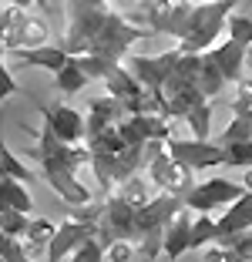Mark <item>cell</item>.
<instances>
[{
  "mask_svg": "<svg viewBox=\"0 0 252 262\" xmlns=\"http://www.w3.org/2000/svg\"><path fill=\"white\" fill-rule=\"evenodd\" d=\"M205 54H208V61L219 68V74L225 77V84L242 81V64H245V47L242 44H236V40H222V44L208 47Z\"/></svg>",
  "mask_w": 252,
  "mask_h": 262,
  "instance_id": "14",
  "label": "cell"
},
{
  "mask_svg": "<svg viewBox=\"0 0 252 262\" xmlns=\"http://www.w3.org/2000/svg\"><path fill=\"white\" fill-rule=\"evenodd\" d=\"M0 262H4V259H0Z\"/></svg>",
  "mask_w": 252,
  "mask_h": 262,
  "instance_id": "30",
  "label": "cell"
},
{
  "mask_svg": "<svg viewBox=\"0 0 252 262\" xmlns=\"http://www.w3.org/2000/svg\"><path fill=\"white\" fill-rule=\"evenodd\" d=\"M7 54L17 57V64L20 68H44V71H61L64 64H68V51H64L61 44H40V47H14V51H7Z\"/></svg>",
  "mask_w": 252,
  "mask_h": 262,
  "instance_id": "13",
  "label": "cell"
},
{
  "mask_svg": "<svg viewBox=\"0 0 252 262\" xmlns=\"http://www.w3.org/2000/svg\"><path fill=\"white\" fill-rule=\"evenodd\" d=\"M98 235V222L91 219H71V222H61L54 229L51 242H47V262H64L84 239Z\"/></svg>",
  "mask_w": 252,
  "mask_h": 262,
  "instance_id": "9",
  "label": "cell"
},
{
  "mask_svg": "<svg viewBox=\"0 0 252 262\" xmlns=\"http://www.w3.org/2000/svg\"><path fill=\"white\" fill-rule=\"evenodd\" d=\"M124 115H128V108H124L118 98H111V94H104V98H91L88 115H84V141L94 138V135L104 131V128H115Z\"/></svg>",
  "mask_w": 252,
  "mask_h": 262,
  "instance_id": "12",
  "label": "cell"
},
{
  "mask_svg": "<svg viewBox=\"0 0 252 262\" xmlns=\"http://www.w3.org/2000/svg\"><path fill=\"white\" fill-rule=\"evenodd\" d=\"M225 31H229V40H236V44L242 47H252V17H232L225 20Z\"/></svg>",
  "mask_w": 252,
  "mask_h": 262,
  "instance_id": "24",
  "label": "cell"
},
{
  "mask_svg": "<svg viewBox=\"0 0 252 262\" xmlns=\"http://www.w3.org/2000/svg\"><path fill=\"white\" fill-rule=\"evenodd\" d=\"M215 229H219V239L222 235H232V232H242V229H252V192L242 188L232 205H225V215L215 219Z\"/></svg>",
  "mask_w": 252,
  "mask_h": 262,
  "instance_id": "16",
  "label": "cell"
},
{
  "mask_svg": "<svg viewBox=\"0 0 252 262\" xmlns=\"http://www.w3.org/2000/svg\"><path fill=\"white\" fill-rule=\"evenodd\" d=\"M185 208L182 195H172V192H161L152 195L145 205L135 212V246L141 249L145 262H155L161 252V235H165L168 222Z\"/></svg>",
  "mask_w": 252,
  "mask_h": 262,
  "instance_id": "3",
  "label": "cell"
},
{
  "mask_svg": "<svg viewBox=\"0 0 252 262\" xmlns=\"http://www.w3.org/2000/svg\"><path fill=\"white\" fill-rule=\"evenodd\" d=\"M175 54H178V47H172V51H165V54H158V57L131 54L124 68H128L131 74L141 81V88H145V91L155 98V94L161 91V84H165V77H168V71H172V64H175Z\"/></svg>",
  "mask_w": 252,
  "mask_h": 262,
  "instance_id": "10",
  "label": "cell"
},
{
  "mask_svg": "<svg viewBox=\"0 0 252 262\" xmlns=\"http://www.w3.org/2000/svg\"><path fill=\"white\" fill-rule=\"evenodd\" d=\"M44 124L68 145H81L84 141V115L74 111L71 104H40Z\"/></svg>",
  "mask_w": 252,
  "mask_h": 262,
  "instance_id": "11",
  "label": "cell"
},
{
  "mask_svg": "<svg viewBox=\"0 0 252 262\" xmlns=\"http://www.w3.org/2000/svg\"><path fill=\"white\" fill-rule=\"evenodd\" d=\"M104 259L108 262H131L135 259V246H131V242H111V246L104 249Z\"/></svg>",
  "mask_w": 252,
  "mask_h": 262,
  "instance_id": "26",
  "label": "cell"
},
{
  "mask_svg": "<svg viewBox=\"0 0 252 262\" xmlns=\"http://www.w3.org/2000/svg\"><path fill=\"white\" fill-rule=\"evenodd\" d=\"M239 91H236V101H232V111H249L252 108V81H236Z\"/></svg>",
  "mask_w": 252,
  "mask_h": 262,
  "instance_id": "27",
  "label": "cell"
},
{
  "mask_svg": "<svg viewBox=\"0 0 252 262\" xmlns=\"http://www.w3.org/2000/svg\"><path fill=\"white\" fill-rule=\"evenodd\" d=\"M222 155H225V165L232 168H252V141H222Z\"/></svg>",
  "mask_w": 252,
  "mask_h": 262,
  "instance_id": "22",
  "label": "cell"
},
{
  "mask_svg": "<svg viewBox=\"0 0 252 262\" xmlns=\"http://www.w3.org/2000/svg\"><path fill=\"white\" fill-rule=\"evenodd\" d=\"M165 151L172 155L178 165H185V168H192V171L219 168V165H225V155H222V148L215 145V141H208V138H192V141L168 138V141H165Z\"/></svg>",
  "mask_w": 252,
  "mask_h": 262,
  "instance_id": "8",
  "label": "cell"
},
{
  "mask_svg": "<svg viewBox=\"0 0 252 262\" xmlns=\"http://www.w3.org/2000/svg\"><path fill=\"white\" fill-rule=\"evenodd\" d=\"M68 262H104V249H101V242L91 235V239H84L81 246L68 255Z\"/></svg>",
  "mask_w": 252,
  "mask_h": 262,
  "instance_id": "25",
  "label": "cell"
},
{
  "mask_svg": "<svg viewBox=\"0 0 252 262\" xmlns=\"http://www.w3.org/2000/svg\"><path fill=\"white\" fill-rule=\"evenodd\" d=\"M27 222H31V215H27V212H17V208H0V232H7V235H14V239H24Z\"/></svg>",
  "mask_w": 252,
  "mask_h": 262,
  "instance_id": "23",
  "label": "cell"
},
{
  "mask_svg": "<svg viewBox=\"0 0 252 262\" xmlns=\"http://www.w3.org/2000/svg\"><path fill=\"white\" fill-rule=\"evenodd\" d=\"M188 239H192V215H188V208H182V212L168 222L165 235H161V252L172 262H178L188 252Z\"/></svg>",
  "mask_w": 252,
  "mask_h": 262,
  "instance_id": "15",
  "label": "cell"
},
{
  "mask_svg": "<svg viewBox=\"0 0 252 262\" xmlns=\"http://www.w3.org/2000/svg\"><path fill=\"white\" fill-rule=\"evenodd\" d=\"M232 7H236V0H205V4L175 0L172 10H168V20L161 34H172V37H178V47L202 54L225 31V20H229Z\"/></svg>",
  "mask_w": 252,
  "mask_h": 262,
  "instance_id": "2",
  "label": "cell"
},
{
  "mask_svg": "<svg viewBox=\"0 0 252 262\" xmlns=\"http://www.w3.org/2000/svg\"><path fill=\"white\" fill-rule=\"evenodd\" d=\"M219 239V229H215V219L208 212H199V215L192 219V239H188V249H202L208 242Z\"/></svg>",
  "mask_w": 252,
  "mask_h": 262,
  "instance_id": "21",
  "label": "cell"
},
{
  "mask_svg": "<svg viewBox=\"0 0 252 262\" xmlns=\"http://www.w3.org/2000/svg\"><path fill=\"white\" fill-rule=\"evenodd\" d=\"M249 17H252V14H249Z\"/></svg>",
  "mask_w": 252,
  "mask_h": 262,
  "instance_id": "31",
  "label": "cell"
},
{
  "mask_svg": "<svg viewBox=\"0 0 252 262\" xmlns=\"http://www.w3.org/2000/svg\"><path fill=\"white\" fill-rule=\"evenodd\" d=\"M135 205L121 199L118 192L104 195V205H98V235L94 239L101 242V249H108L111 242H131L135 246Z\"/></svg>",
  "mask_w": 252,
  "mask_h": 262,
  "instance_id": "4",
  "label": "cell"
},
{
  "mask_svg": "<svg viewBox=\"0 0 252 262\" xmlns=\"http://www.w3.org/2000/svg\"><path fill=\"white\" fill-rule=\"evenodd\" d=\"M0 175H4V178H17V182H24V185L37 178L31 168H24V162L10 151L7 145H4V138H0Z\"/></svg>",
  "mask_w": 252,
  "mask_h": 262,
  "instance_id": "20",
  "label": "cell"
},
{
  "mask_svg": "<svg viewBox=\"0 0 252 262\" xmlns=\"http://www.w3.org/2000/svg\"><path fill=\"white\" fill-rule=\"evenodd\" d=\"M148 182L158 192H172V195H185L195 182H192V168L178 165L172 155L165 151V141H148Z\"/></svg>",
  "mask_w": 252,
  "mask_h": 262,
  "instance_id": "5",
  "label": "cell"
},
{
  "mask_svg": "<svg viewBox=\"0 0 252 262\" xmlns=\"http://www.w3.org/2000/svg\"><path fill=\"white\" fill-rule=\"evenodd\" d=\"M54 229L57 225L51 222V219H31L27 222V232H24V252H27V259H34V255H40V252H47V242H51V235H54Z\"/></svg>",
  "mask_w": 252,
  "mask_h": 262,
  "instance_id": "17",
  "label": "cell"
},
{
  "mask_svg": "<svg viewBox=\"0 0 252 262\" xmlns=\"http://www.w3.org/2000/svg\"><path fill=\"white\" fill-rule=\"evenodd\" d=\"M54 84H57L61 94H77V91H84V88L91 84V77L77 68L74 57H68V64H64L61 71H54Z\"/></svg>",
  "mask_w": 252,
  "mask_h": 262,
  "instance_id": "19",
  "label": "cell"
},
{
  "mask_svg": "<svg viewBox=\"0 0 252 262\" xmlns=\"http://www.w3.org/2000/svg\"><path fill=\"white\" fill-rule=\"evenodd\" d=\"M37 162H40V168H44L40 178L61 195V202H68L71 208H81V205H91V202H94L91 188H84L81 182H77V175H74L77 168H74V165L57 162V158H37Z\"/></svg>",
  "mask_w": 252,
  "mask_h": 262,
  "instance_id": "6",
  "label": "cell"
},
{
  "mask_svg": "<svg viewBox=\"0 0 252 262\" xmlns=\"http://www.w3.org/2000/svg\"><path fill=\"white\" fill-rule=\"evenodd\" d=\"M242 188H249V192H252V168H245V178H242Z\"/></svg>",
  "mask_w": 252,
  "mask_h": 262,
  "instance_id": "28",
  "label": "cell"
},
{
  "mask_svg": "<svg viewBox=\"0 0 252 262\" xmlns=\"http://www.w3.org/2000/svg\"><path fill=\"white\" fill-rule=\"evenodd\" d=\"M242 195V185L229 182V178H208V182H199V185H192L188 192L182 195L185 208L188 212H208L212 215L215 208H225Z\"/></svg>",
  "mask_w": 252,
  "mask_h": 262,
  "instance_id": "7",
  "label": "cell"
},
{
  "mask_svg": "<svg viewBox=\"0 0 252 262\" xmlns=\"http://www.w3.org/2000/svg\"><path fill=\"white\" fill-rule=\"evenodd\" d=\"M0 208H17V212H27L31 215V195H27V185L17 182V178H4L0 175Z\"/></svg>",
  "mask_w": 252,
  "mask_h": 262,
  "instance_id": "18",
  "label": "cell"
},
{
  "mask_svg": "<svg viewBox=\"0 0 252 262\" xmlns=\"http://www.w3.org/2000/svg\"><path fill=\"white\" fill-rule=\"evenodd\" d=\"M34 4H37V7H40V10H47V0H34Z\"/></svg>",
  "mask_w": 252,
  "mask_h": 262,
  "instance_id": "29",
  "label": "cell"
},
{
  "mask_svg": "<svg viewBox=\"0 0 252 262\" xmlns=\"http://www.w3.org/2000/svg\"><path fill=\"white\" fill-rule=\"evenodd\" d=\"M152 37L148 27L131 24L111 7V0H68V31L61 47L74 54H101L108 61H124L135 40Z\"/></svg>",
  "mask_w": 252,
  "mask_h": 262,
  "instance_id": "1",
  "label": "cell"
}]
</instances>
